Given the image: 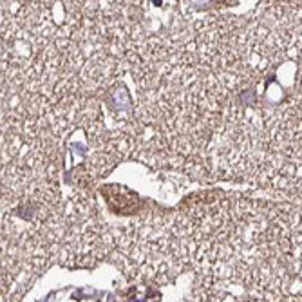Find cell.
<instances>
[]
</instances>
